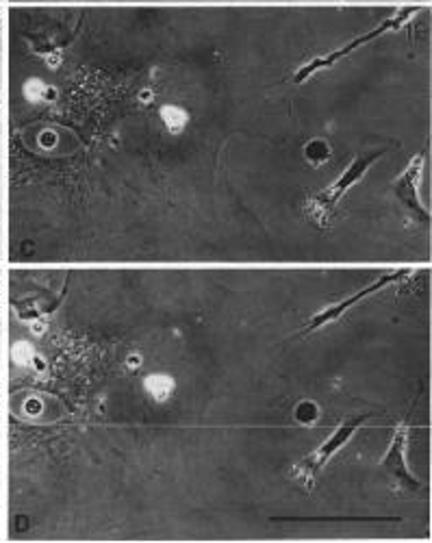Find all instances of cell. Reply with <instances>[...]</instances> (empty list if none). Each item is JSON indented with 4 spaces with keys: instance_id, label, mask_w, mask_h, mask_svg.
Here are the masks:
<instances>
[{
    "instance_id": "cell-8",
    "label": "cell",
    "mask_w": 432,
    "mask_h": 543,
    "mask_svg": "<svg viewBox=\"0 0 432 543\" xmlns=\"http://www.w3.org/2000/svg\"><path fill=\"white\" fill-rule=\"evenodd\" d=\"M304 157H307V161L311 163V166H321V163H326L330 159V146L323 139H313L307 143V148H304Z\"/></svg>"
},
{
    "instance_id": "cell-2",
    "label": "cell",
    "mask_w": 432,
    "mask_h": 543,
    "mask_svg": "<svg viewBox=\"0 0 432 543\" xmlns=\"http://www.w3.org/2000/svg\"><path fill=\"white\" fill-rule=\"evenodd\" d=\"M367 418H369V415H352V418H348V420L341 422V424L333 430L330 437L323 441L315 452H311L309 457H304L302 461H298V463L291 467L294 480L300 482L304 489H307V491H311V489L315 487V482H317V476H319L321 469L326 467V463L354 437L356 430L367 422Z\"/></svg>"
},
{
    "instance_id": "cell-1",
    "label": "cell",
    "mask_w": 432,
    "mask_h": 543,
    "mask_svg": "<svg viewBox=\"0 0 432 543\" xmlns=\"http://www.w3.org/2000/svg\"><path fill=\"white\" fill-rule=\"evenodd\" d=\"M383 155H385V150H376V152H369V155L356 157V159L350 163V166L346 168V172L341 174L330 187H326L323 191L311 196L309 200H307V205H304V211H307L309 220H311L317 228L326 230V228L330 226V222H333V217H335L337 205L344 200V196L369 172V168H371L374 163L381 159Z\"/></svg>"
},
{
    "instance_id": "cell-6",
    "label": "cell",
    "mask_w": 432,
    "mask_h": 543,
    "mask_svg": "<svg viewBox=\"0 0 432 543\" xmlns=\"http://www.w3.org/2000/svg\"><path fill=\"white\" fill-rule=\"evenodd\" d=\"M424 163H426V152H419L413 157V161L406 166V170L395 178L393 183V194L395 198L417 217L422 222H430V213L426 211V207L419 200V180H422V172H424Z\"/></svg>"
},
{
    "instance_id": "cell-4",
    "label": "cell",
    "mask_w": 432,
    "mask_h": 543,
    "mask_svg": "<svg viewBox=\"0 0 432 543\" xmlns=\"http://www.w3.org/2000/svg\"><path fill=\"white\" fill-rule=\"evenodd\" d=\"M419 9L417 7H404V9H398L395 11L391 17H385V22H381L378 24L374 31H369V33H365V35H361V38H356V40H352V42H348L346 46H341L339 50H333V52H328V54H323V57H317V59H313V61H309L307 65H302L296 74H294V83H304L309 77H313L317 70H326V68H330V65H335L337 61H341L344 57H348V54H352L354 50H358L363 44H369V42H374L376 38H381V35H385V33H389V31H400L402 29V24H406L408 20H410V15H415Z\"/></svg>"
},
{
    "instance_id": "cell-9",
    "label": "cell",
    "mask_w": 432,
    "mask_h": 543,
    "mask_svg": "<svg viewBox=\"0 0 432 543\" xmlns=\"http://www.w3.org/2000/svg\"><path fill=\"white\" fill-rule=\"evenodd\" d=\"M161 118H163V122L168 124V129L172 133H181L187 122V113L178 107H163L161 109Z\"/></svg>"
},
{
    "instance_id": "cell-7",
    "label": "cell",
    "mask_w": 432,
    "mask_h": 543,
    "mask_svg": "<svg viewBox=\"0 0 432 543\" xmlns=\"http://www.w3.org/2000/svg\"><path fill=\"white\" fill-rule=\"evenodd\" d=\"M143 387H146V391L154 398V400H168V398L172 395V391H174L172 378L163 376V374L148 376L146 380H143Z\"/></svg>"
},
{
    "instance_id": "cell-3",
    "label": "cell",
    "mask_w": 432,
    "mask_h": 543,
    "mask_svg": "<svg viewBox=\"0 0 432 543\" xmlns=\"http://www.w3.org/2000/svg\"><path fill=\"white\" fill-rule=\"evenodd\" d=\"M408 439H410V428L408 422L404 420L395 426L389 448L385 452V457L381 459V469L395 494H417L422 489V482L413 476L408 467V459H406Z\"/></svg>"
},
{
    "instance_id": "cell-5",
    "label": "cell",
    "mask_w": 432,
    "mask_h": 543,
    "mask_svg": "<svg viewBox=\"0 0 432 543\" xmlns=\"http://www.w3.org/2000/svg\"><path fill=\"white\" fill-rule=\"evenodd\" d=\"M408 272H410V269H395V272H389V274L378 276L376 281H371V283L365 285L363 289H358V292L352 294L350 298H344V300H339L337 304H330V306H326V309H321L319 313H315L307 324L302 326L300 335H309V333H313V331H319L321 326H326V324L339 320L341 315H346V313L352 309V306H356L358 302H363L365 298H369V296H374V294H378V292H383L385 287L402 281V278L408 274Z\"/></svg>"
}]
</instances>
